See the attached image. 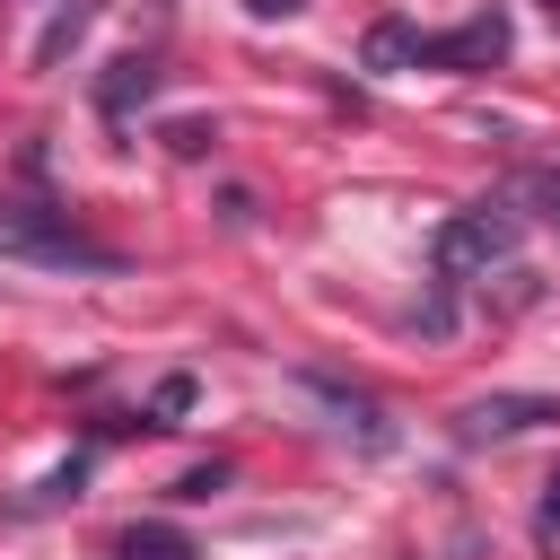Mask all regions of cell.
I'll use <instances>...</instances> for the list:
<instances>
[{"instance_id":"277c9868","label":"cell","mask_w":560,"mask_h":560,"mask_svg":"<svg viewBox=\"0 0 560 560\" xmlns=\"http://www.w3.org/2000/svg\"><path fill=\"white\" fill-rule=\"evenodd\" d=\"M542 420H560L551 394H481V402L455 411V438H464V446H490V438H525V429H542Z\"/></svg>"},{"instance_id":"52a82bcc","label":"cell","mask_w":560,"mask_h":560,"mask_svg":"<svg viewBox=\"0 0 560 560\" xmlns=\"http://www.w3.org/2000/svg\"><path fill=\"white\" fill-rule=\"evenodd\" d=\"M534 534L560 542V464H551V481H542V516H534Z\"/></svg>"},{"instance_id":"8992f818","label":"cell","mask_w":560,"mask_h":560,"mask_svg":"<svg viewBox=\"0 0 560 560\" xmlns=\"http://www.w3.org/2000/svg\"><path fill=\"white\" fill-rule=\"evenodd\" d=\"M508 201H534V219L560 228V166H525V175L508 184Z\"/></svg>"},{"instance_id":"ba28073f","label":"cell","mask_w":560,"mask_h":560,"mask_svg":"<svg viewBox=\"0 0 560 560\" xmlns=\"http://www.w3.org/2000/svg\"><path fill=\"white\" fill-rule=\"evenodd\" d=\"M254 18H289V9H306V0H245Z\"/></svg>"},{"instance_id":"7a4b0ae2","label":"cell","mask_w":560,"mask_h":560,"mask_svg":"<svg viewBox=\"0 0 560 560\" xmlns=\"http://www.w3.org/2000/svg\"><path fill=\"white\" fill-rule=\"evenodd\" d=\"M0 262H44V271H114L122 254L96 245L88 228L35 210V201H0Z\"/></svg>"},{"instance_id":"3957f363","label":"cell","mask_w":560,"mask_h":560,"mask_svg":"<svg viewBox=\"0 0 560 560\" xmlns=\"http://www.w3.org/2000/svg\"><path fill=\"white\" fill-rule=\"evenodd\" d=\"M508 254H516V210L508 201H472V210H455L438 228V271L446 280H472V271H490Z\"/></svg>"},{"instance_id":"5b68a950","label":"cell","mask_w":560,"mask_h":560,"mask_svg":"<svg viewBox=\"0 0 560 560\" xmlns=\"http://www.w3.org/2000/svg\"><path fill=\"white\" fill-rule=\"evenodd\" d=\"M114 560H201L184 525H122L114 534Z\"/></svg>"},{"instance_id":"6da1fadb","label":"cell","mask_w":560,"mask_h":560,"mask_svg":"<svg viewBox=\"0 0 560 560\" xmlns=\"http://www.w3.org/2000/svg\"><path fill=\"white\" fill-rule=\"evenodd\" d=\"M508 52V18L499 9H472L455 35H420L402 18L368 26V70H490Z\"/></svg>"}]
</instances>
